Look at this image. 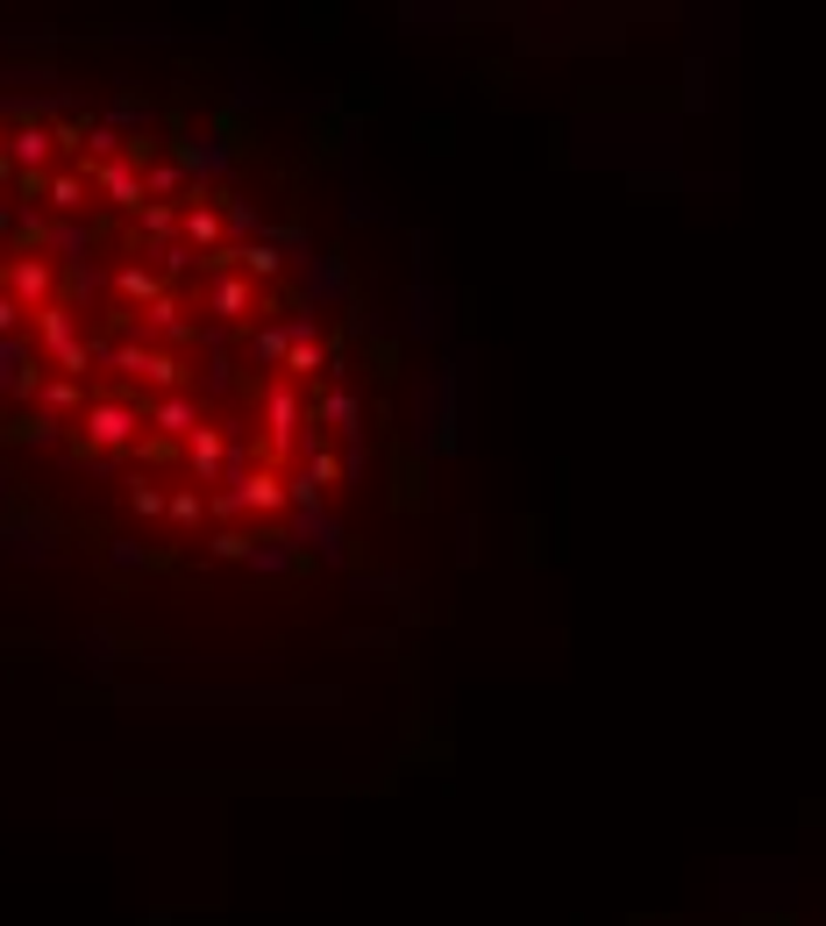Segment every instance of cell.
<instances>
[{"instance_id": "obj_1", "label": "cell", "mask_w": 826, "mask_h": 926, "mask_svg": "<svg viewBox=\"0 0 826 926\" xmlns=\"http://www.w3.org/2000/svg\"><path fill=\"white\" fill-rule=\"evenodd\" d=\"M93 435H100V442H121V435H129V413H121V407H100V413H93Z\"/></svg>"}, {"instance_id": "obj_2", "label": "cell", "mask_w": 826, "mask_h": 926, "mask_svg": "<svg viewBox=\"0 0 826 926\" xmlns=\"http://www.w3.org/2000/svg\"><path fill=\"white\" fill-rule=\"evenodd\" d=\"M185 236H193V243H214V214L193 207V214H185Z\"/></svg>"}]
</instances>
